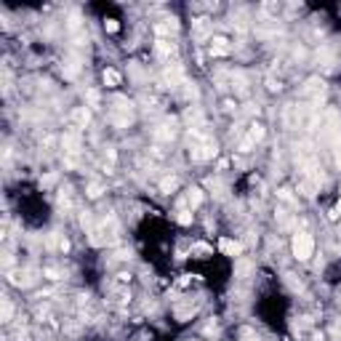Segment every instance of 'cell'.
Returning <instances> with one entry per match:
<instances>
[{
    "label": "cell",
    "mask_w": 341,
    "mask_h": 341,
    "mask_svg": "<svg viewBox=\"0 0 341 341\" xmlns=\"http://www.w3.org/2000/svg\"><path fill=\"white\" fill-rule=\"evenodd\" d=\"M190 152H192V160H208L216 155V144L203 131H190Z\"/></svg>",
    "instance_id": "cell-1"
},
{
    "label": "cell",
    "mask_w": 341,
    "mask_h": 341,
    "mask_svg": "<svg viewBox=\"0 0 341 341\" xmlns=\"http://www.w3.org/2000/svg\"><path fill=\"white\" fill-rule=\"evenodd\" d=\"M314 251V240L309 232H296L293 234V256L299 258V261H307Z\"/></svg>",
    "instance_id": "cell-2"
},
{
    "label": "cell",
    "mask_w": 341,
    "mask_h": 341,
    "mask_svg": "<svg viewBox=\"0 0 341 341\" xmlns=\"http://www.w3.org/2000/svg\"><path fill=\"white\" fill-rule=\"evenodd\" d=\"M181 77H184L181 67L179 64H171V67H166V72H163V83H166L168 88H179V86H184Z\"/></svg>",
    "instance_id": "cell-3"
},
{
    "label": "cell",
    "mask_w": 341,
    "mask_h": 341,
    "mask_svg": "<svg viewBox=\"0 0 341 341\" xmlns=\"http://www.w3.org/2000/svg\"><path fill=\"white\" fill-rule=\"evenodd\" d=\"M112 120L117 125H125L128 120H131V104H128L125 99H117L115 101V112H112Z\"/></svg>",
    "instance_id": "cell-4"
},
{
    "label": "cell",
    "mask_w": 341,
    "mask_h": 341,
    "mask_svg": "<svg viewBox=\"0 0 341 341\" xmlns=\"http://www.w3.org/2000/svg\"><path fill=\"white\" fill-rule=\"evenodd\" d=\"M62 144H64V152H67V155H75V152H80V131H77V128H75V131H67V134H64Z\"/></svg>",
    "instance_id": "cell-5"
},
{
    "label": "cell",
    "mask_w": 341,
    "mask_h": 341,
    "mask_svg": "<svg viewBox=\"0 0 341 341\" xmlns=\"http://www.w3.org/2000/svg\"><path fill=\"white\" fill-rule=\"evenodd\" d=\"M155 51H158V56H163V59H171V56H176V43L168 40V38H163V40H158Z\"/></svg>",
    "instance_id": "cell-6"
},
{
    "label": "cell",
    "mask_w": 341,
    "mask_h": 341,
    "mask_svg": "<svg viewBox=\"0 0 341 341\" xmlns=\"http://www.w3.org/2000/svg\"><path fill=\"white\" fill-rule=\"evenodd\" d=\"M227 54H229L227 38H214L211 40V56H227Z\"/></svg>",
    "instance_id": "cell-7"
},
{
    "label": "cell",
    "mask_w": 341,
    "mask_h": 341,
    "mask_svg": "<svg viewBox=\"0 0 341 341\" xmlns=\"http://www.w3.org/2000/svg\"><path fill=\"white\" fill-rule=\"evenodd\" d=\"M88 120H91V112H88L86 107H77V110L72 112V123H75L77 128H86Z\"/></svg>",
    "instance_id": "cell-8"
},
{
    "label": "cell",
    "mask_w": 341,
    "mask_h": 341,
    "mask_svg": "<svg viewBox=\"0 0 341 341\" xmlns=\"http://www.w3.org/2000/svg\"><path fill=\"white\" fill-rule=\"evenodd\" d=\"M176 136V128H173V123H163L158 131H155V139H163V142H171V139Z\"/></svg>",
    "instance_id": "cell-9"
},
{
    "label": "cell",
    "mask_w": 341,
    "mask_h": 341,
    "mask_svg": "<svg viewBox=\"0 0 341 341\" xmlns=\"http://www.w3.org/2000/svg\"><path fill=\"white\" fill-rule=\"evenodd\" d=\"M176 27H179V24H176V19H163L160 24H155V32L158 35H171V32H176Z\"/></svg>",
    "instance_id": "cell-10"
},
{
    "label": "cell",
    "mask_w": 341,
    "mask_h": 341,
    "mask_svg": "<svg viewBox=\"0 0 341 341\" xmlns=\"http://www.w3.org/2000/svg\"><path fill=\"white\" fill-rule=\"evenodd\" d=\"M176 187H179V179H176V176H166V179L160 181V190H163V192H168V195L176 190Z\"/></svg>",
    "instance_id": "cell-11"
},
{
    "label": "cell",
    "mask_w": 341,
    "mask_h": 341,
    "mask_svg": "<svg viewBox=\"0 0 341 341\" xmlns=\"http://www.w3.org/2000/svg\"><path fill=\"white\" fill-rule=\"evenodd\" d=\"M304 93H307V96H320V93H323V83H320V80H309L307 88H304Z\"/></svg>",
    "instance_id": "cell-12"
},
{
    "label": "cell",
    "mask_w": 341,
    "mask_h": 341,
    "mask_svg": "<svg viewBox=\"0 0 341 341\" xmlns=\"http://www.w3.org/2000/svg\"><path fill=\"white\" fill-rule=\"evenodd\" d=\"M219 248L224 251L227 256H234V253L240 251V245H238V243H232V240H221V243H219Z\"/></svg>",
    "instance_id": "cell-13"
},
{
    "label": "cell",
    "mask_w": 341,
    "mask_h": 341,
    "mask_svg": "<svg viewBox=\"0 0 341 341\" xmlns=\"http://www.w3.org/2000/svg\"><path fill=\"white\" fill-rule=\"evenodd\" d=\"M104 83L107 86H120V75L115 69H104Z\"/></svg>",
    "instance_id": "cell-14"
},
{
    "label": "cell",
    "mask_w": 341,
    "mask_h": 341,
    "mask_svg": "<svg viewBox=\"0 0 341 341\" xmlns=\"http://www.w3.org/2000/svg\"><path fill=\"white\" fill-rule=\"evenodd\" d=\"M187 203H190V208H197L200 203H203V192H200V190H192L190 195H187Z\"/></svg>",
    "instance_id": "cell-15"
},
{
    "label": "cell",
    "mask_w": 341,
    "mask_h": 341,
    "mask_svg": "<svg viewBox=\"0 0 341 341\" xmlns=\"http://www.w3.org/2000/svg\"><path fill=\"white\" fill-rule=\"evenodd\" d=\"M11 317H14V304H11L8 299H3V317H0V320H3V323H8Z\"/></svg>",
    "instance_id": "cell-16"
},
{
    "label": "cell",
    "mask_w": 341,
    "mask_h": 341,
    "mask_svg": "<svg viewBox=\"0 0 341 341\" xmlns=\"http://www.w3.org/2000/svg\"><path fill=\"white\" fill-rule=\"evenodd\" d=\"M248 136L253 139V142H258V139H261V136H264V128H261V125H258V123H253V125H251V131H248Z\"/></svg>",
    "instance_id": "cell-17"
},
{
    "label": "cell",
    "mask_w": 341,
    "mask_h": 341,
    "mask_svg": "<svg viewBox=\"0 0 341 341\" xmlns=\"http://www.w3.org/2000/svg\"><path fill=\"white\" fill-rule=\"evenodd\" d=\"M99 195H101V184L91 181V184H88V197H99Z\"/></svg>",
    "instance_id": "cell-18"
},
{
    "label": "cell",
    "mask_w": 341,
    "mask_h": 341,
    "mask_svg": "<svg viewBox=\"0 0 341 341\" xmlns=\"http://www.w3.org/2000/svg\"><path fill=\"white\" fill-rule=\"evenodd\" d=\"M179 221H181V224H190V221H192L190 211H181V214H179Z\"/></svg>",
    "instance_id": "cell-19"
},
{
    "label": "cell",
    "mask_w": 341,
    "mask_h": 341,
    "mask_svg": "<svg viewBox=\"0 0 341 341\" xmlns=\"http://www.w3.org/2000/svg\"><path fill=\"white\" fill-rule=\"evenodd\" d=\"M104 27H107L110 32H117V21L115 19H107V21H104Z\"/></svg>",
    "instance_id": "cell-20"
},
{
    "label": "cell",
    "mask_w": 341,
    "mask_h": 341,
    "mask_svg": "<svg viewBox=\"0 0 341 341\" xmlns=\"http://www.w3.org/2000/svg\"><path fill=\"white\" fill-rule=\"evenodd\" d=\"M88 101L96 104V101H99V93H96V91H88Z\"/></svg>",
    "instance_id": "cell-21"
},
{
    "label": "cell",
    "mask_w": 341,
    "mask_h": 341,
    "mask_svg": "<svg viewBox=\"0 0 341 341\" xmlns=\"http://www.w3.org/2000/svg\"><path fill=\"white\" fill-rule=\"evenodd\" d=\"M336 211H338V214H341V200H338V208H336Z\"/></svg>",
    "instance_id": "cell-22"
}]
</instances>
